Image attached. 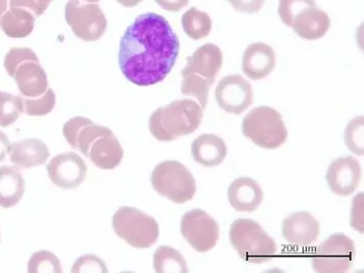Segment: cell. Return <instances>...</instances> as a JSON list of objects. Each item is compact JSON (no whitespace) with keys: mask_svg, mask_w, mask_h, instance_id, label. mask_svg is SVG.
<instances>
[{"mask_svg":"<svg viewBox=\"0 0 364 273\" xmlns=\"http://www.w3.org/2000/svg\"><path fill=\"white\" fill-rule=\"evenodd\" d=\"M179 50L181 42L168 21L156 13L144 14L121 39L119 66L135 85H155L172 71Z\"/></svg>","mask_w":364,"mask_h":273,"instance_id":"obj_1","label":"cell"},{"mask_svg":"<svg viewBox=\"0 0 364 273\" xmlns=\"http://www.w3.org/2000/svg\"><path fill=\"white\" fill-rule=\"evenodd\" d=\"M204 109L193 100H177L151 113L149 128L159 141H173L200 127Z\"/></svg>","mask_w":364,"mask_h":273,"instance_id":"obj_2","label":"cell"},{"mask_svg":"<svg viewBox=\"0 0 364 273\" xmlns=\"http://www.w3.org/2000/svg\"><path fill=\"white\" fill-rule=\"evenodd\" d=\"M230 244L240 258L253 264L269 262L277 255V242L252 219L240 218L232 224Z\"/></svg>","mask_w":364,"mask_h":273,"instance_id":"obj_3","label":"cell"},{"mask_svg":"<svg viewBox=\"0 0 364 273\" xmlns=\"http://www.w3.org/2000/svg\"><path fill=\"white\" fill-rule=\"evenodd\" d=\"M4 68L6 73L15 79L23 97L34 99L48 90V74L36 53L30 48H11L4 58Z\"/></svg>","mask_w":364,"mask_h":273,"instance_id":"obj_4","label":"cell"},{"mask_svg":"<svg viewBox=\"0 0 364 273\" xmlns=\"http://www.w3.org/2000/svg\"><path fill=\"white\" fill-rule=\"evenodd\" d=\"M242 127L245 136L262 149H279L288 139L281 114L272 107L260 106L250 111Z\"/></svg>","mask_w":364,"mask_h":273,"instance_id":"obj_5","label":"cell"},{"mask_svg":"<svg viewBox=\"0 0 364 273\" xmlns=\"http://www.w3.org/2000/svg\"><path fill=\"white\" fill-rule=\"evenodd\" d=\"M112 223L116 235L133 248H151L160 235L157 220L136 208L121 207Z\"/></svg>","mask_w":364,"mask_h":273,"instance_id":"obj_6","label":"cell"},{"mask_svg":"<svg viewBox=\"0 0 364 273\" xmlns=\"http://www.w3.org/2000/svg\"><path fill=\"white\" fill-rule=\"evenodd\" d=\"M151 183L159 195L175 204H184L195 197V177L190 170L177 161H165L154 169Z\"/></svg>","mask_w":364,"mask_h":273,"instance_id":"obj_7","label":"cell"},{"mask_svg":"<svg viewBox=\"0 0 364 273\" xmlns=\"http://www.w3.org/2000/svg\"><path fill=\"white\" fill-rule=\"evenodd\" d=\"M65 18L73 33L83 41H97L108 29V20L97 4L68 0Z\"/></svg>","mask_w":364,"mask_h":273,"instance_id":"obj_8","label":"cell"},{"mask_svg":"<svg viewBox=\"0 0 364 273\" xmlns=\"http://www.w3.org/2000/svg\"><path fill=\"white\" fill-rule=\"evenodd\" d=\"M355 244L344 233H335L316 249L312 268L317 273H344L352 267Z\"/></svg>","mask_w":364,"mask_h":273,"instance_id":"obj_9","label":"cell"},{"mask_svg":"<svg viewBox=\"0 0 364 273\" xmlns=\"http://www.w3.org/2000/svg\"><path fill=\"white\" fill-rule=\"evenodd\" d=\"M181 232L184 240L199 253L215 248L219 240V225L204 210L193 209L181 218Z\"/></svg>","mask_w":364,"mask_h":273,"instance_id":"obj_10","label":"cell"},{"mask_svg":"<svg viewBox=\"0 0 364 273\" xmlns=\"http://www.w3.org/2000/svg\"><path fill=\"white\" fill-rule=\"evenodd\" d=\"M253 88L242 75H228L217 84L215 100L226 113L242 115L253 104Z\"/></svg>","mask_w":364,"mask_h":273,"instance_id":"obj_11","label":"cell"},{"mask_svg":"<svg viewBox=\"0 0 364 273\" xmlns=\"http://www.w3.org/2000/svg\"><path fill=\"white\" fill-rule=\"evenodd\" d=\"M46 169L51 182L63 190L78 188L87 176L85 161L73 151L55 156Z\"/></svg>","mask_w":364,"mask_h":273,"instance_id":"obj_12","label":"cell"},{"mask_svg":"<svg viewBox=\"0 0 364 273\" xmlns=\"http://www.w3.org/2000/svg\"><path fill=\"white\" fill-rule=\"evenodd\" d=\"M363 177L358 161L351 156L331 162L326 178L331 191L339 197H349L356 191Z\"/></svg>","mask_w":364,"mask_h":273,"instance_id":"obj_13","label":"cell"},{"mask_svg":"<svg viewBox=\"0 0 364 273\" xmlns=\"http://www.w3.org/2000/svg\"><path fill=\"white\" fill-rule=\"evenodd\" d=\"M282 232L289 244L298 247H309L321 235V225L311 213L296 212L282 221Z\"/></svg>","mask_w":364,"mask_h":273,"instance_id":"obj_14","label":"cell"},{"mask_svg":"<svg viewBox=\"0 0 364 273\" xmlns=\"http://www.w3.org/2000/svg\"><path fill=\"white\" fill-rule=\"evenodd\" d=\"M331 27L328 14L316 6H310L299 11L291 21V28L301 38L314 41L323 38Z\"/></svg>","mask_w":364,"mask_h":273,"instance_id":"obj_15","label":"cell"},{"mask_svg":"<svg viewBox=\"0 0 364 273\" xmlns=\"http://www.w3.org/2000/svg\"><path fill=\"white\" fill-rule=\"evenodd\" d=\"M84 156L90 159L95 167L112 170L120 165L124 151L113 132H109L100 135L91 142Z\"/></svg>","mask_w":364,"mask_h":273,"instance_id":"obj_16","label":"cell"},{"mask_svg":"<svg viewBox=\"0 0 364 273\" xmlns=\"http://www.w3.org/2000/svg\"><path fill=\"white\" fill-rule=\"evenodd\" d=\"M277 57L272 46L255 42L248 46L242 55V72L252 80H261L272 73Z\"/></svg>","mask_w":364,"mask_h":273,"instance_id":"obj_17","label":"cell"},{"mask_svg":"<svg viewBox=\"0 0 364 273\" xmlns=\"http://www.w3.org/2000/svg\"><path fill=\"white\" fill-rule=\"evenodd\" d=\"M186 66L182 72H191L206 80L215 81L223 65V55L220 48L213 43L200 46L193 55L186 58Z\"/></svg>","mask_w":364,"mask_h":273,"instance_id":"obj_18","label":"cell"},{"mask_svg":"<svg viewBox=\"0 0 364 273\" xmlns=\"http://www.w3.org/2000/svg\"><path fill=\"white\" fill-rule=\"evenodd\" d=\"M228 196L233 209L251 213L262 204L264 193L255 179L240 177L230 184Z\"/></svg>","mask_w":364,"mask_h":273,"instance_id":"obj_19","label":"cell"},{"mask_svg":"<svg viewBox=\"0 0 364 273\" xmlns=\"http://www.w3.org/2000/svg\"><path fill=\"white\" fill-rule=\"evenodd\" d=\"M112 132L108 127L95 124L90 119L84 117H74L65 123L63 134L68 144L74 149L85 154L91 142L100 135Z\"/></svg>","mask_w":364,"mask_h":273,"instance_id":"obj_20","label":"cell"},{"mask_svg":"<svg viewBox=\"0 0 364 273\" xmlns=\"http://www.w3.org/2000/svg\"><path fill=\"white\" fill-rule=\"evenodd\" d=\"M191 155L198 164L211 168L219 166L228 156V146L221 137L202 134L191 144Z\"/></svg>","mask_w":364,"mask_h":273,"instance_id":"obj_21","label":"cell"},{"mask_svg":"<svg viewBox=\"0 0 364 273\" xmlns=\"http://www.w3.org/2000/svg\"><path fill=\"white\" fill-rule=\"evenodd\" d=\"M48 158L50 149L43 141L37 139H27L13 144L9 160L18 168L28 169L46 164Z\"/></svg>","mask_w":364,"mask_h":273,"instance_id":"obj_22","label":"cell"},{"mask_svg":"<svg viewBox=\"0 0 364 273\" xmlns=\"http://www.w3.org/2000/svg\"><path fill=\"white\" fill-rule=\"evenodd\" d=\"M26 182L20 170L11 166L0 167V207H15L24 197Z\"/></svg>","mask_w":364,"mask_h":273,"instance_id":"obj_23","label":"cell"},{"mask_svg":"<svg viewBox=\"0 0 364 273\" xmlns=\"http://www.w3.org/2000/svg\"><path fill=\"white\" fill-rule=\"evenodd\" d=\"M36 17L27 9L9 8L0 21V28L9 38H25L33 32Z\"/></svg>","mask_w":364,"mask_h":273,"instance_id":"obj_24","label":"cell"},{"mask_svg":"<svg viewBox=\"0 0 364 273\" xmlns=\"http://www.w3.org/2000/svg\"><path fill=\"white\" fill-rule=\"evenodd\" d=\"M181 25L184 33L193 41L206 38L211 33L212 20L210 16L199 9L191 8L183 14Z\"/></svg>","mask_w":364,"mask_h":273,"instance_id":"obj_25","label":"cell"},{"mask_svg":"<svg viewBox=\"0 0 364 273\" xmlns=\"http://www.w3.org/2000/svg\"><path fill=\"white\" fill-rule=\"evenodd\" d=\"M154 269L158 273L188 272L186 260L181 252L168 246H161L154 254Z\"/></svg>","mask_w":364,"mask_h":273,"instance_id":"obj_26","label":"cell"},{"mask_svg":"<svg viewBox=\"0 0 364 273\" xmlns=\"http://www.w3.org/2000/svg\"><path fill=\"white\" fill-rule=\"evenodd\" d=\"M181 93L198 100L202 109H206L210 90L215 81L206 80L191 72H182Z\"/></svg>","mask_w":364,"mask_h":273,"instance_id":"obj_27","label":"cell"},{"mask_svg":"<svg viewBox=\"0 0 364 273\" xmlns=\"http://www.w3.org/2000/svg\"><path fill=\"white\" fill-rule=\"evenodd\" d=\"M21 100H22L23 113L27 114L28 116L42 117L48 115L53 111L57 102V97L55 91L48 88L41 97H34V99L21 97Z\"/></svg>","mask_w":364,"mask_h":273,"instance_id":"obj_28","label":"cell"},{"mask_svg":"<svg viewBox=\"0 0 364 273\" xmlns=\"http://www.w3.org/2000/svg\"><path fill=\"white\" fill-rule=\"evenodd\" d=\"M22 114L21 95L0 91V127L13 125Z\"/></svg>","mask_w":364,"mask_h":273,"instance_id":"obj_29","label":"cell"},{"mask_svg":"<svg viewBox=\"0 0 364 273\" xmlns=\"http://www.w3.org/2000/svg\"><path fill=\"white\" fill-rule=\"evenodd\" d=\"M60 260L55 254L50 251L36 252L28 262V272H62Z\"/></svg>","mask_w":364,"mask_h":273,"instance_id":"obj_30","label":"cell"},{"mask_svg":"<svg viewBox=\"0 0 364 273\" xmlns=\"http://www.w3.org/2000/svg\"><path fill=\"white\" fill-rule=\"evenodd\" d=\"M363 127L364 118L361 116L350 121L345 130L344 139L347 148L358 156H363L364 154Z\"/></svg>","mask_w":364,"mask_h":273,"instance_id":"obj_31","label":"cell"},{"mask_svg":"<svg viewBox=\"0 0 364 273\" xmlns=\"http://www.w3.org/2000/svg\"><path fill=\"white\" fill-rule=\"evenodd\" d=\"M310 6H316L315 0H279V13L284 25L291 27V21L299 11Z\"/></svg>","mask_w":364,"mask_h":273,"instance_id":"obj_32","label":"cell"},{"mask_svg":"<svg viewBox=\"0 0 364 273\" xmlns=\"http://www.w3.org/2000/svg\"><path fill=\"white\" fill-rule=\"evenodd\" d=\"M72 272H108L104 260L95 255H85L77 259L72 267Z\"/></svg>","mask_w":364,"mask_h":273,"instance_id":"obj_33","label":"cell"},{"mask_svg":"<svg viewBox=\"0 0 364 273\" xmlns=\"http://www.w3.org/2000/svg\"><path fill=\"white\" fill-rule=\"evenodd\" d=\"M53 0H11L9 8H22L31 11L36 18L41 17L50 8Z\"/></svg>","mask_w":364,"mask_h":273,"instance_id":"obj_34","label":"cell"},{"mask_svg":"<svg viewBox=\"0 0 364 273\" xmlns=\"http://www.w3.org/2000/svg\"><path fill=\"white\" fill-rule=\"evenodd\" d=\"M352 228L357 232L363 233V193H358L353 200V207L351 211Z\"/></svg>","mask_w":364,"mask_h":273,"instance_id":"obj_35","label":"cell"},{"mask_svg":"<svg viewBox=\"0 0 364 273\" xmlns=\"http://www.w3.org/2000/svg\"><path fill=\"white\" fill-rule=\"evenodd\" d=\"M232 8L242 14L258 13L264 4V0H228Z\"/></svg>","mask_w":364,"mask_h":273,"instance_id":"obj_36","label":"cell"},{"mask_svg":"<svg viewBox=\"0 0 364 273\" xmlns=\"http://www.w3.org/2000/svg\"><path fill=\"white\" fill-rule=\"evenodd\" d=\"M155 1L158 6L170 13H176L190 4V0H155Z\"/></svg>","mask_w":364,"mask_h":273,"instance_id":"obj_37","label":"cell"},{"mask_svg":"<svg viewBox=\"0 0 364 273\" xmlns=\"http://www.w3.org/2000/svg\"><path fill=\"white\" fill-rule=\"evenodd\" d=\"M11 148H13V144L9 141L8 135L0 132V162L6 160V155L11 154Z\"/></svg>","mask_w":364,"mask_h":273,"instance_id":"obj_38","label":"cell"},{"mask_svg":"<svg viewBox=\"0 0 364 273\" xmlns=\"http://www.w3.org/2000/svg\"><path fill=\"white\" fill-rule=\"evenodd\" d=\"M116 1L120 4L121 6H124V8L130 9L139 6L142 0H116Z\"/></svg>","mask_w":364,"mask_h":273,"instance_id":"obj_39","label":"cell"},{"mask_svg":"<svg viewBox=\"0 0 364 273\" xmlns=\"http://www.w3.org/2000/svg\"><path fill=\"white\" fill-rule=\"evenodd\" d=\"M9 1L11 0H0V21L9 9Z\"/></svg>","mask_w":364,"mask_h":273,"instance_id":"obj_40","label":"cell"},{"mask_svg":"<svg viewBox=\"0 0 364 273\" xmlns=\"http://www.w3.org/2000/svg\"><path fill=\"white\" fill-rule=\"evenodd\" d=\"M81 1L85 2V4H97L100 0H81Z\"/></svg>","mask_w":364,"mask_h":273,"instance_id":"obj_41","label":"cell"}]
</instances>
